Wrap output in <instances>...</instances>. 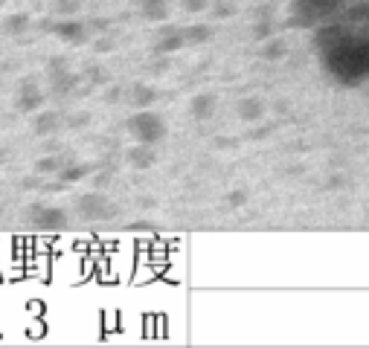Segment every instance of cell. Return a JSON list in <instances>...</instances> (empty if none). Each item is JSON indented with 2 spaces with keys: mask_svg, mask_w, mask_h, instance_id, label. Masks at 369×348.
Segmentation results:
<instances>
[{
  "mask_svg": "<svg viewBox=\"0 0 369 348\" xmlns=\"http://www.w3.org/2000/svg\"><path fill=\"white\" fill-rule=\"evenodd\" d=\"M126 128L134 136V142H145V145H157L166 136V122L149 108H140L137 114L128 119Z\"/></svg>",
  "mask_w": 369,
  "mask_h": 348,
  "instance_id": "1",
  "label": "cell"
},
{
  "mask_svg": "<svg viewBox=\"0 0 369 348\" xmlns=\"http://www.w3.org/2000/svg\"><path fill=\"white\" fill-rule=\"evenodd\" d=\"M76 212L84 221H110L117 215V206L102 192H84L76 201Z\"/></svg>",
  "mask_w": 369,
  "mask_h": 348,
  "instance_id": "2",
  "label": "cell"
},
{
  "mask_svg": "<svg viewBox=\"0 0 369 348\" xmlns=\"http://www.w3.org/2000/svg\"><path fill=\"white\" fill-rule=\"evenodd\" d=\"M29 221H32L38 229H47V232L64 229L67 223H70L67 212H64V209H58V206H32Z\"/></svg>",
  "mask_w": 369,
  "mask_h": 348,
  "instance_id": "3",
  "label": "cell"
},
{
  "mask_svg": "<svg viewBox=\"0 0 369 348\" xmlns=\"http://www.w3.org/2000/svg\"><path fill=\"white\" fill-rule=\"evenodd\" d=\"M53 35L64 44H82V41H88V27L76 18H64L53 27Z\"/></svg>",
  "mask_w": 369,
  "mask_h": 348,
  "instance_id": "4",
  "label": "cell"
},
{
  "mask_svg": "<svg viewBox=\"0 0 369 348\" xmlns=\"http://www.w3.org/2000/svg\"><path fill=\"white\" fill-rule=\"evenodd\" d=\"M44 102H47V96H44V90L35 82L21 84V90H18V110H23V114H32V110H41Z\"/></svg>",
  "mask_w": 369,
  "mask_h": 348,
  "instance_id": "5",
  "label": "cell"
},
{
  "mask_svg": "<svg viewBox=\"0 0 369 348\" xmlns=\"http://www.w3.org/2000/svg\"><path fill=\"white\" fill-rule=\"evenodd\" d=\"M187 47V38H183V29L175 27V29H166V32H160V38L154 41V53L160 55H171V53H178V49Z\"/></svg>",
  "mask_w": 369,
  "mask_h": 348,
  "instance_id": "6",
  "label": "cell"
},
{
  "mask_svg": "<svg viewBox=\"0 0 369 348\" xmlns=\"http://www.w3.org/2000/svg\"><path fill=\"white\" fill-rule=\"evenodd\" d=\"M128 163L134 169H152L157 163V145H145V142H137L128 151Z\"/></svg>",
  "mask_w": 369,
  "mask_h": 348,
  "instance_id": "7",
  "label": "cell"
},
{
  "mask_svg": "<svg viewBox=\"0 0 369 348\" xmlns=\"http://www.w3.org/2000/svg\"><path fill=\"white\" fill-rule=\"evenodd\" d=\"M213 110H215V96H213V93H198V96H192L189 114H192L195 119H210Z\"/></svg>",
  "mask_w": 369,
  "mask_h": 348,
  "instance_id": "8",
  "label": "cell"
},
{
  "mask_svg": "<svg viewBox=\"0 0 369 348\" xmlns=\"http://www.w3.org/2000/svg\"><path fill=\"white\" fill-rule=\"evenodd\" d=\"M183 38H187V47H201L213 38V29L204 27V23H189V27H180Z\"/></svg>",
  "mask_w": 369,
  "mask_h": 348,
  "instance_id": "9",
  "label": "cell"
},
{
  "mask_svg": "<svg viewBox=\"0 0 369 348\" xmlns=\"http://www.w3.org/2000/svg\"><path fill=\"white\" fill-rule=\"evenodd\" d=\"M93 174V166H84V163H64V169L58 171V180L61 183H79L84 177Z\"/></svg>",
  "mask_w": 369,
  "mask_h": 348,
  "instance_id": "10",
  "label": "cell"
},
{
  "mask_svg": "<svg viewBox=\"0 0 369 348\" xmlns=\"http://www.w3.org/2000/svg\"><path fill=\"white\" fill-rule=\"evenodd\" d=\"M140 9L149 21H163L169 12V0H140Z\"/></svg>",
  "mask_w": 369,
  "mask_h": 348,
  "instance_id": "11",
  "label": "cell"
},
{
  "mask_svg": "<svg viewBox=\"0 0 369 348\" xmlns=\"http://www.w3.org/2000/svg\"><path fill=\"white\" fill-rule=\"evenodd\" d=\"M58 125H61V119L53 110H41L35 116V134H53V131H58Z\"/></svg>",
  "mask_w": 369,
  "mask_h": 348,
  "instance_id": "12",
  "label": "cell"
},
{
  "mask_svg": "<svg viewBox=\"0 0 369 348\" xmlns=\"http://www.w3.org/2000/svg\"><path fill=\"white\" fill-rule=\"evenodd\" d=\"M134 105H137V108H149V105H154L157 102V90H154V87L152 84H137V87H134Z\"/></svg>",
  "mask_w": 369,
  "mask_h": 348,
  "instance_id": "13",
  "label": "cell"
},
{
  "mask_svg": "<svg viewBox=\"0 0 369 348\" xmlns=\"http://www.w3.org/2000/svg\"><path fill=\"white\" fill-rule=\"evenodd\" d=\"M239 116L248 119V122L259 119L262 116V102H256V99H241L239 102Z\"/></svg>",
  "mask_w": 369,
  "mask_h": 348,
  "instance_id": "14",
  "label": "cell"
},
{
  "mask_svg": "<svg viewBox=\"0 0 369 348\" xmlns=\"http://www.w3.org/2000/svg\"><path fill=\"white\" fill-rule=\"evenodd\" d=\"M61 169H64V163H61V157H56V154L41 157L38 166H35V171H38V174H58Z\"/></svg>",
  "mask_w": 369,
  "mask_h": 348,
  "instance_id": "15",
  "label": "cell"
},
{
  "mask_svg": "<svg viewBox=\"0 0 369 348\" xmlns=\"http://www.w3.org/2000/svg\"><path fill=\"white\" fill-rule=\"evenodd\" d=\"M27 23H29V18H27V15H9L3 29H6V32H12V35H18V32L27 29Z\"/></svg>",
  "mask_w": 369,
  "mask_h": 348,
  "instance_id": "16",
  "label": "cell"
},
{
  "mask_svg": "<svg viewBox=\"0 0 369 348\" xmlns=\"http://www.w3.org/2000/svg\"><path fill=\"white\" fill-rule=\"evenodd\" d=\"M285 55V44L282 41H270L267 49H265V58H282Z\"/></svg>",
  "mask_w": 369,
  "mask_h": 348,
  "instance_id": "17",
  "label": "cell"
},
{
  "mask_svg": "<svg viewBox=\"0 0 369 348\" xmlns=\"http://www.w3.org/2000/svg\"><path fill=\"white\" fill-rule=\"evenodd\" d=\"M183 9L187 12H204V9H210V0H183Z\"/></svg>",
  "mask_w": 369,
  "mask_h": 348,
  "instance_id": "18",
  "label": "cell"
},
{
  "mask_svg": "<svg viewBox=\"0 0 369 348\" xmlns=\"http://www.w3.org/2000/svg\"><path fill=\"white\" fill-rule=\"evenodd\" d=\"M79 9V0H58V12L61 15H70V12Z\"/></svg>",
  "mask_w": 369,
  "mask_h": 348,
  "instance_id": "19",
  "label": "cell"
},
{
  "mask_svg": "<svg viewBox=\"0 0 369 348\" xmlns=\"http://www.w3.org/2000/svg\"><path fill=\"white\" fill-rule=\"evenodd\" d=\"M244 197H248L244 192H233V195H227V203H230V206H241Z\"/></svg>",
  "mask_w": 369,
  "mask_h": 348,
  "instance_id": "20",
  "label": "cell"
},
{
  "mask_svg": "<svg viewBox=\"0 0 369 348\" xmlns=\"http://www.w3.org/2000/svg\"><path fill=\"white\" fill-rule=\"evenodd\" d=\"M3 3H6V0H0V6H3Z\"/></svg>",
  "mask_w": 369,
  "mask_h": 348,
  "instance_id": "21",
  "label": "cell"
}]
</instances>
